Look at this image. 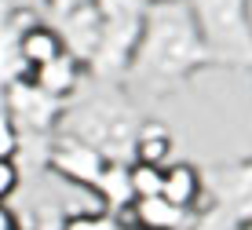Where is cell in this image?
I'll list each match as a JSON object with an SVG mask.
<instances>
[{
    "instance_id": "cell-1",
    "label": "cell",
    "mask_w": 252,
    "mask_h": 230,
    "mask_svg": "<svg viewBox=\"0 0 252 230\" xmlns=\"http://www.w3.org/2000/svg\"><path fill=\"white\" fill-rule=\"evenodd\" d=\"M208 66L216 63L187 11V0H164L146 4L143 33L121 84H135L150 95H168Z\"/></svg>"
},
{
    "instance_id": "cell-2",
    "label": "cell",
    "mask_w": 252,
    "mask_h": 230,
    "mask_svg": "<svg viewBox=\"0 0 252 230\" xmlns=\"http://www.w3.org/2000/svg\"><path fill=\"white\" fill-rule=\"evenodd\" d=\"M99 84H106V81H99ZM135 128H139V113H135L132 99L117 84H106L99 92H92L88 99L63 106V117H59L55 131L95 146L106 161H132Z\"/></svg>"
},
{
    "instance_id": "cell-3",
    "label": "cell",
    "mask_w": 252,
    "mask_h": 230,
    "mask_svg": "<svg viewBox=\"0 0 252 230\" xmlns=\"http://www.w3.org/2000/svg\"><path fill=\"white\" fill-rule=\"evenodd\" d=\"M216 66L252 69V11L249 0H187Z\"/></svg>"
},
{
    "instance_id": "cell-4",
    "label": "cell",
    "mask_w": 252,
    "mask_h": 230,
    "mask_svg": "<svg viewBox=\"0 0 252 230\" xmlns=\"http://www.w3.org/2000/svg\"><path fill=\"white\" fill-rule=\"evenodd\" d=\"M99 11V48L88 66L92 81L121 84L146 22V0H92Z\"/></svg>"
},
{
    "instance_id": "cell-5",
    "label": "cell",
    "mask_w": 252,
    "mask_h": 230,
    "mask_svg": "<svg viewBox=\"0 0 252 230\" xmlns=\"http://www.w3.org/2000/svg\"><path fill=\"white\" fill-rule=\"evenodd\" d=\"M4 113L15 121L19 131H33V135H55L59 117H63V106L59 99H51L48 92H40L30 77L22 81H11L4 88Z\"/></svg>"
},
{
    "instance_id": "cell-6",
    "label": "cell",
    "mask_w": 252,
    "mask_h": 230,
    "mask_svg": "<svg viewBox=\"0 0 252 230\" xmlns=\"http://www.w3.org/2000/svg\"><path fill=\"white\" fill-rule=\"evenodd\" d=\"M201 183H205V194L212 197L208 205L223 208L234 223L252 219V157L201 172Z\"/></svg>"
},
{
    "instance_id": "cell-7",
    "label": "cell",
    "mask_w": 252,
    "mask_h": 230,
    "mask_svg": "<svg viewBox=\"0 0 252 230\" xmlns=\"http://www.w3.org/2000/svg\"><path fill=\"white\" fill-rule=\"evenodd\" d=\"M48 164L55 168L63 179L77 183V187H84V190H92L95 179L102 175V168H106V157H102L95 146L81 143V139L55 131V135H51V146H48Z\"/></svg>"
},
{
    "instance_id": "cell-8",
    "label": "cell",
    "mask_w": 252,
    "mask_h": 230,
    "mask_svg": "<svg viewBox=\"0 0 252 230\" xmlns=\"http://www.w3.org/2000/svg\"><path fill=\"white\" fill-rule=\"evenodd\" d=\"M59 26V40H63V51L66 55H73L77 63L84 66V73H88L92 59H95V48H99V11H95V4L88 0V4L73 7L69 15H63V19H55Z\"/></svg>"
},
{
    "instance_id": "cell-9",
    "label": "cell",
    "mask_w": 252,
    "mask_h": 230,
    "mask_svg": "<svg viewBox=\"0 0 252 230\" xmlns=\"http://www.w3.org/2000/svg\"><path fill=\"white\" fill-rule=\"evenodd\" d=\"M37 22H40L37 11H30V7H15V11L0 22V92L11 81L30 77L26 66H22V59H19V40H22V33L30 30V26H37Z\"/></svg>"
},
{
    "instance_id": "cell-10",
    "label": "cell",
    "mask_w": 252,
    "mask_h": 230,
    "mask_svg": "<svg viewBox=\"0 0 252 230\" xmlns=\"http://www.w3.org/2000/svg\"><path fill=\"white\" fill-rule=\"evenodd\" d=\"M158 197H164L168 205L176 208H201L205 197V183H201V168H194L190 161H176L161 168V190Z\"/></svg>"
},
{
    "instance_id": "cell-11",
    "label": "cell",
    "mask_w": 252,
    "mask_h": 230,
    "mask_svg": "<svg viewBox=\"0 0 252 230\" xmlns=\"http://www.w3.org/2000/svg\"><path fill=\"white\" fill-rule=\"evenodd\" d=\"M30 81L40 88V92H48L51 99H59V102H69L77 95V88H81L84 81V66L77 63L73 55H55L51 63H44L40 69H33L30 73Z\"/></svg>"
},
{
    "instance_id": "cell-12",
    "label": "cell",
    "mask_w": 252,
    "mask_h": 230,
    "mask_svg": "<svg viewBox=\"0 0 252 230\" xmlns=\"http://www.w3.org/2000/svg\"><path fill=\"white\" fill-rule=\"evenodd\" d=\"M132 223L139 230H187L190 227V219H194V212L190 208H176V205H168L164 197H139L132 201Z\"/></svg>"
},
{
    "instance_id": "cell-13",
    "label": "cell",
    "mask_w": 252,
    "mask_h": 230,
    "mask_svg": "<svg viewBox=\"0 0 252 230\" xmlns=\"http://www.w3.org/2000/svg\"><path fill=\"white\" fill-rule=\"evenodd\" d=\"M172 143H176V135H172L168 125H161V121H139L135 139H132V161L164 168L172 157Z\"/></svg>"
},
{
    "instance_id": "cell-14",
    "label": "cell",
    "mask_w": 252,
    "mask_h": 230,
    "mask_svg": "<svg viewBox=\"0 0 252 230\" xmlns=\"http://www.w3.org/2000/svg\"><path fill=\"white\" fill-rule=\"evenodd\" d=\"M92 194L102 201V208L106 212H125L128 205H132V183H128V161H106V168H102V175L95 179Z\"/></svg>"
},
{
    "instance_id": "cell-15",
    "label": "cell",
    "mask_w": 252,
    "mask_h": 230,
    "mask_svg": "<svg viewBox=\"0 0 252 230\" xmlns=\"http://www.w3.org/2000/svg\"><path fill=\"white\" fill-rule=\"evenodd\" d=\"M55 55H63V40H59L55 26L37 22V26H30V30L22 33V40H19V59H22L26 73L40 69L44 63H51Z\"/></svg>"
},
{
    "instance_id": "cell-16",
    "label": "cell",
    "mask_w": 252,
    "mask_h": 230,
    "mask_svg": "<svg viewBox=\"0 0 252 230\" xmlns=\"http://www.w3.org/2000/svg\"><path fill=\"white\" fill-rule=\"evenodd\" d=\"M128 183H132V197H154L161 190V168L154 164H135L128 161Z\"/></svg>"
},
{
    "instance_id": "cell-17",
    "label": "cell",
    "mask_w": 252,
    "mask_h": 230,
    "mask_svg": "<svg viewBox=\"0 0 252 230\" xmlns=\"http://www.w3.org/2000/svg\"><path fill=\"white\" fill-rule=\"evenodd\" d=\"M121 219L114 216V212H77V216H69L59 223V230H117Z\"/></svg>"
},
{
    "instance_id": "cell-18",
    "label": "cell",
    "mask_w": 252,
    "mask_h": 230,
    "mask_svg": "<svg viewBox=\"0 0 252 230\" xmlns=\"http://www.w3.org/2000/svg\"><path fill=\"white\" fill-rule=\"evenodd\" d=\"M187 230H238V223L227 216L223 208H216V205H201L194 212V219H190V227Z\"/></svg>"
},
{
    "instance_id": "cell-19",
    "label": "cell",
    "mask_w": 252,
    "mask_h": 230,
    "mask_svg": "<svg viewBox=\"0 0 252 230\" xmlns=\"http://www.w3.org/2000/svg\"><path fill=\"white\" fill-rule=\"evenodd\" d=\"M22 150V131L15 128V121L0 110V161H15Z\"/></svg>"
},
{
    "instance_id": "cell-20",
    "label": "cell",
    "mask_w": 252,
    "mask_h": 230,
    "mask_svg": "<svg viewBox=\"0 0 252 230\" xmlns=\"http://www.w3.org/2000/svg\"><path fill=\"white\" fill-rule=\"evenodd\" d=\"M19 179H22L19 164H15V161H0V205L19 190Z\"/></svg>"
},
{
    "instance_id": "cell-21",
    "label": "cell",
    "mask_w": 252,
    "mask_h": 230,
    "mask_svg": "<svg viewBox=\"0 0 252 230\" xmlns=\"http://www.w3.org/2000/svg\"><path fill=\"white\" fill-rule=\"evenodd\" d=\"M44 4H48V15H51V19H63V15L73 11V7L88 4V0H44Z\"/></svg>"
},
{
    "instance_id": "cell-22",
    "label": "cell",
    "mask_w": 252,
    "mask_h": 230,
    "mask_svg": "<svg viewBox=\"0 0 252 230\" xmlns=\"http://www.w3.org/2000/svg\"><path fill=\"white\" fill-rule=\"evenodd\" d=\"M0 230H22L19 219L11 216V208H7V205H0Z\"/></svg>"
},
{
    "instance_id": "cell-23",
    "label": "cell",
    "mask_w": 252,
    "mask_h": 230,
    "mask_svg": "<svg viewBox=\"0 0 252 230\" xmlns=\"http://www.w3.org/2000/svg\"><path fill=\"white\" fill-rule=\"evenodd\" d=\"M15 7H19V4H15V0H0V22H4V19H7V15H11V11H15Z\"/></svg>"
},
{
    "instance_id": "cell-24",
    "label": "cell",
    "mask_w": 252,
    "mask_h": 230,
    "mask_svg": "<svg viewBox=\"0 0 252 230\" xmlns=\"http://www.w3.org/2000/svg\"><path fill=\"white\" fill-rule=\"evenodd\" d=\"M117 230H139L135 223H117Z\"/></svg>"
},
{
    "instance_id": "cell-25",
    "label": "cell",
    "mask_w": 252,
    "mask_h": 230,
    "mask_svg": "<svg viewBox=\"0 0 252 230\" xmlns=\"http://www.w3.org/2000/svg\"><path fill=\"white\" fill-rule=\"evenodd\" d=\"M238 230H252V219H249V223H238Z\"/></svg>"
},
{
    "instance_id": "cell-26",
    "label": "cell",
    "mask_w": 252,
    "mask_h": 230,
    "mask_svg": "<svg viewBox=\"0 0 252 230\" xmlns=\"http://www.w3.org/2000/svg\"><path fill=\"white\" fill-rule=\"evenodd\" d=\"M146 4H164V0H146Z\"/></svg>"
}]
</instances>
